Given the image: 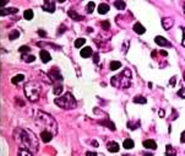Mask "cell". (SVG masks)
Masks as SVG:
<instances>
[{
	"label": "cell",
	"instance_id": "cell-1",
	"mask_svg": "<svg viewBox=\"0 0 185 156\" xmlns=\"http://www.w3.org/2000/svg\"><path fill=\"white\" fill-rule=\"evenodd\" d=\"M36 123L43 128L42 130L49 132L53 137L56 135V133H58V124H56L55 119L50 114L39 111L37 113V116H36Z\"/></svg>",
	"mask_w": 185,
	"mask_h": 156
},
{
	"label": "cell",
	"instance_id": "cell-2",
	"mask_svg": "<svg viewBox=\"0 0 185 156\" xmlns=\"http://www.w3.org/2000/svg\"><path fill=\"white\" fill-rule=\"evenodd\" d=\"M20 133V144L22 149H26L28 151H36L38 149V140L37 137L33 134V132L27 129H16Z\"/></svg>",
	"mask_w": 185,
	"mask_h": 156
},
{
	"label": "cell",
	"instance_id": "cell-3",
	"mask_svg": "<svg viewBox=\"0 0 185 156\" xmlns=\"http://www.w3.org/2000/svg\"><path fill=\"white\" fill-rule=\"evenodd\" d=\"M130 81H131V71L130 69H125L120 75L113 76L112 78V85L119 88H126L130 86Z\"/></svg>",
	"mask_w": 185,
	"mask_h": 156
},
{
	"label": "cell",
	"instance_id": "cell-4",
	"mask_svg": "<svg viewBox=\"0 0 185 156\" xmlns=\"http://www.w3.org/2000/svg\"><path fill=\"white\" fill-rule=\"evenodd\" d=\"M54 103L58 105L61 108H64V109H74L76 107V105H77L76 100L74 99V96L71 95L70 92L65 93L64 96H61L59 99H55L54 100Z\"/></svg>",
	"mask_w": 185,
	"mask_h": 156
},
{
	"label": "cell",
	"instance_id": "cell-5",
	"mask_svg": "<svg viewBox=\"0 0 185 156\" xmlns=\"http://www.w3.org/2000/svg\"><path fill=\"white\" fill-rule=\"evenodd\" d=\"M39 92H41V86L35 81L27 82L25 85V93H26V97L29 101H32V102L37 101L39 97Z\"/></svg>",
	"mask_w": 185,
	"mask_h": 156
},
{
	"label": "cell",
	"instance_id": "cell-6",
	"mask_svg": "<svg viewBox=\"0 0 185 156\" xmlns=\"http://www.w3.org/2000/svg\"><path fill=\"white\" fill-rule=\"evenodd\" d=\"M43 9L48 12H54L55 11V2H53V0H47L43 4Z\"/></svg>",
	"mask_w": 185,
	"mask_h": 156
},
{
	"label": "cell",
	"instance_id": "cell-7",
	"mask_svg": "<svg viewBox=\"0 0 185 156\" xmlns=\"http://www.w3.org/2000/svg\"><path fill=\"white\" fill-rule=\"evenodd\" d=\"M155 42H156L158 46H161V47H172V43L168 42L167 38H164V37H162V36H157V37L155 38Z\"/></svg>",
	"mask_w": 185,
	"mask_h": 156
},
{
	"label": "cell",
	"instance_id": "cell-8",
	"mask_svg": "<svg viewBox=\"0 0 185 156\" xmlns=\"http://www.w3.org/2000/svg\"><path fill=\"white\" fill-rule=\"evenodd\" d=\"M173 25H174L173 19H170V17H163L162 19V26H163L164 29H167V31L173 27Z\"/></svg>",
	"mask_w": 185,
	"mask_h": 156
},
{
	"label": "cell",
	"instance_id": "cell-9",
	"mask_svg": "<svg viewBox=\"0 0 185 156\" xmlns=\"http://www.w3.org/2000/svg\"><path fill=\"white\" fill-rule=\"evenodd\" d=\"M143 146L146 149H151V150H156L157 149V144L155 140H152V139H147L143 141Z\"/></svg>",
	"mask_w": 185,
	"mask_h": 156
},
{
	"label": "cell",
	"instance_id": "cell-10",
	"mask_svg": "<svg viewBox=\"0 0 185 156\" xmlns=\"http://www.w3.org/2000/svg\"><path fill=\"white\" fill-rule=\"evenodd\" d=\"M39 137H41V139H42L43 143H49L53 139V135L49 132H45V130H42L41 134H39Z\"/></svg>",
	"mask_w": 185,
	"mask_h": 156
},
{
	"label": "cell",
	"instance_id": "cell-11",
	"mask_svg": "<svg viewBox=\"0 0 185 156\" xmlns=\"http://www.w3.org/2000/svg\"><path fill=\"white\" fill-rule=\"evenodd\" d=\"M107 149H108V151H110V152H118L120 147H119V144H118V143L110 141V143L107 144Z\"/></svg>",
	"mask_w": 185,
	"mask_h": 156
},
{
	"label": "cell",
	"instance_id": "cell-12",
	"mask_svg": "<svg viewBox=\"0 0 185 156\" xmlns=\"http://www.w3.org/2000/svg\"><path fill=\"white\" fill-rule=\"evenodd\" d=\"M92 54H93V50H92V48H91V47L82 48V49H81V52H80V55H81L82 58H88V57H91Z\"/></svg>",
	"mask_w": 185,
	"mask_h": 156
},
{
	"label": "cell",
	"instance_id": "cell-13",
	"mask_svg": "<svg viewBox=\"0 0 185 156\" xmlns=\"http://www.w3.org/2000/svg\"><path fill=\"white\" fill-rule=\"evenodd\" d=\"M134 31H135L137 35H143V33L146 32V28H145L140 22H136V23L134 25Z\"/></svg>",
	"mask_w": 185,
	"mask_h": 156
},
{
	"label": "cell",
	"instance_id": "cell-14",
	"mask_svg": "<svg viewBox=\"0 0 185 156\" xmlns=\"http://www.w3.org/2000/svg\"><path fill=\"white\" fill-rule=\"evenodd\" d=\"M18 11L17 8H10V9H0V16H5L8 14H16Z\"/></svg>",
	"mask_w": 185,
	"mask_h": 156
},
{
	"label": "cell",
	"instance_id": "cell-15",
	"mask_svg": "<svg viewBox=\"0 0 185 156\" xmlns=\"http://www.w3.org/2000/svg\"><path fill=\"white\" fill-rule=\"evenodd\" d=\"M41 59H42V61H43V63H48V61L52 59L50 58V54L47 52V50H41Z\"/></svg>",
	"mask_w": 185,
	"mask_h": 156
},
{
	"label": "cell",
	"instance_id": "cell-16",
	"mask_svg": "<svg viewBox=\"0 0 185 156\" xmlns=\"http://www.w3.org/2000/svg\"><path fill=\"white\" fill-rule=\"evenodd\" d=\"M109 11V5L108 4H99L98 5V12L101 14V15H104V14H107Z\"/></svg>",
	"mask_w": 185,
	"mask_h": 156
},
{
	"label": "cell",
	"instance_id": "cell-17",
	"mask_svg": "<svg viewBox=\"0 0 185 156\" xmlns=\"http://www.w3.org/2000/svg\"><path fill=\"white\" fill-rule=\"evenodd\" d=\"M177 155V149H174L172 145L166 146V156H175Z\"/></svg>",
	"mask_w": 185,
	"mask_h": 156
},
{
	"label": "cell",
	"instance_id": "cell-18",
	"mask_svg": "<svg viewBox=\"0 0 185 156\" xmlns=\"http://www.w3.org/2000/svg\"><path fill=\"white\" fill-rule=\"evenodd\" d=\"M69 16L72 19V20H75V21H81V20H83V17L81 16V15H79L77 12H75L74 10H69Z\"/></svg>",
	"mask_w": 185,
	"mask_h": 156
},
{
	"label": "cell",
	"instance_id": "cell-19",
	"mask_svg": "<svg viewBox=\"0 0 185 156\" xmlns=\"http://www.w3.org/2000/svg\"><path fill=\"white\" fill-rule=\"evenodd\" d=\"M109 68H110V70H118L119 68H121V63L118 60H113V61H110Z\"/></svg>",
	"mask_w": 185,
	"mask_h": 156
},
{
	"label": "cell",
	"instance_id": "cell-20",
	"mask_svg": "<svg viewBox=\"0 0 185 156\" xmlns=\"http://www.w3.org/2000/svg\"><path fill=\"white\" fill-rule=\"evenodd\" d=\"M123 146H124L125 149H128V150H130V149H133V147L135 146V144H134V141H133L131 139H125V140H124V144H123Z\"/></svg>",
	"mask_w": 185,
	"mask_h": 156
},
{
	"label": "cell",
	"instance_id": "cell-21",
	"mask_svg": "<svg viewBox=\"0 0 185 156\" xmlns=\"http://www.w3.org/2000/svg\"><path fill=\"white\" fill-rule=\"evenodd\" d=\"M23 79H25V75L23 74H18V75H16V76H14L11 79V82L12 84H18V82L23 81Z\"/></svg>",
	"mask_w": 185,
	"mask_h": 156
},
{
	"label": "cell",
	"instance_id": "cell-22",
	"mask_svg": "<svg viewBox=\"0 0 185 156\" xmlns=\"http://www.w3.org/2000/svg\"><path fill=\"white\" fill-rule=\"evenodd\" d=\"M134 102L135 103H140V105H145V103H147V99L143 97V96H136L134 99Z\"/></svg>",
	"mask_w": 185,
	"mask_h": 156
},
{
	"label": "cell",
	"instance_id": "cell-23",
	"mask_svg": "<svg viewBox=\"0 0 185 156\" xmlns=\"http://www.w3.org/2000/svg\"><path fill=\"white\" fill-rule=\"evenodd\" d=\"M33 15H35V14H33V11L31 10V9H29V10H26V11L23 12V17H25L26 20H32V19H33Z\"/></svg>",
	"mask_w": 185,
	"mask_h": 156
},
{
	"label": "cell",
	"instance_id": "cell-24",
	"mask_svg": "<svg viewBox=\"0 0 185 156\" xmlns=\"http://www.w3.org/2000/svg\"><path fill=\"white\" fill-rule=\"evenodd\" d=\"M85 43H86V40H85V38H77V40L75 41L74 46H75V48H81Z\"/></svg>",
	"mask_w": 185,
	"mask_h": 156
},
{
	"label": "cell",
	"instance_id": "cell-25",
	"mask_svg": "<svg viewBox=\"0 0 185 156\" xmlns=\"http://www.w3.org/2000/svg\"><path fill=\"white\" fill-rule=\"evenodd\" d=\"M18 37H20V32H18L17 29L11 31L10 35H9V40H16V38H18Z\"/></svg>",
	"mask_w": 185,
	"mask_h": 156
},
{
	"label": "cell",
	"instance_id": "cell-26",
	"mask_svg": "<svg viewBox=\"0 0 185 156\" xmlns=\"http://www.w3.org/2000/svg\"><path fill=\"white\" fill-rule=\"evenodd\" d=\"M95 6H96V4L93 2H89L88 5H87V8H86V11L88 14H92V12H93V10H95Z\"/></svg>",
	"mask_w": 185,
	"mask_h": 156
},
{
	"label": "cell",
	"instance_id": "cell-27",
	"mask_svg": "<svg viewBox=\"0 0 185 156\" xmlns=\"http://www.w3.org/2000/svg\"><path fill=\"white\" fill-rule=\"evenodd\" d=\"M114 5H115V8H116V9H119V10H124V9H125V6H126L125 2H115V3H114Z\"/></svg>",
	"mask_w": 185,
	"mask_h": 156
},
{
	"label": "cell",
	"instance_id": "cell-28",
	"mask_svg": "<svg viewBox=\"0 0 185 156\" xmlns=\"http://www.w3.org/2000/svg\"><path fill=\"white\" fill-rule=\"evenodd\" d=\"M23 60L26 63H32V61L36 60V57L35 55H23Z\"/></svg>",
	"mask_w": 185,
	"mask_h": 156
},
{
	"label": "cell",
	"instance_id": "cell-29",
	"mask_svg": "<svg viewBox=\"0 0 185 156\" xmlns=\"http://www.w3.org/2000/svg\"><path fill=\"white\" fill-rule=\"evenodd\" d=\"M18 156H32V154H31V151H28L26 149H21L18 151Z\"/></svg>",
	"mask_w": 185,
	"mask_h": 156
},
{
	"label": "cell",
	"instance_id": "cell-30",
	"mask_svg": "<svg viewBox=\"0 0 185 156\" xmlns=\"http://www.w3.org/2000/svg\"><path fill=\"white\" fill-rule=\"evenodd\" d=\"M101 124H104V126H109V128L112 129V130H115V127H114V124L113 123H110V122H99Z\"/></svg>",
	"mask_w": 185,
	"mask_h": 156
},
{
	"label": "cell",
	"instance_id": "cell-31",
	"mask_svg": "<svg viewBox=\"0 0 185 156\" xmlns=\"http://www.w3.org/2000/svg\"><path fill=\"white\" fill-rule=\"evenodd\" d=\"M178 96L181 97V99H185V87H183L178 91Z\"/></svg>",
	"mask_w": 185,
	"mask_h": 156
},
{
	"label": "cell",
	"instance_id": "cell-32",
	"mask_svg": "<svg viewBox=\"0 0 185 156\" xmlns=\"http://www.w3.org/2000/svg\"><path fill=\"white\" fill-rule=\"evenodd\" d=\"M61 92H63V87H61V86H56V87L54 88V93H55L56 96H58V95H60Z\"/></svg>",
	"mask_w": 185,
	"mask_h": 156
},
{
	"label": "cell",
	"instance_id": "cell-33",
	"mask_svg": "<svg viewBox=\"0 0 185 156\" xmlns=\"http://www.w3.org/2000/svg\"><path fill=\"white\" fill-rule=\"evenodd\" d=\"M20 52H21V53H26V52H29V48H28L27 46H22V47L20 48Z\"/></svg>",
	"mask_w": 185,
	"mask_h": 156
},
{
	"label": "cell",
	"instance_id": "cell-34",
	"mask_svg": "<svg viewBox=\"0 0 185 156\" xmlns=\"http://www.w3.org/2000/svg\"><path fill=\"white\" fill-rule=\"evenodd\" d=\"M109 26H110V25H109V22H108V21H103V22H102V27H103L104 29H108V28H109Z\"/></svg>",
	"mask_w": 185,
	"mask_h": 156
},
{
	"label": "cell",
	"instance_id": "cell-35",
	"mask_svg": "<svg viewBox=\"0 0 185 156\" xmlns=\"http://www.w3.org/2000/svg\"><path fill=\"white\" fill-rule=\"evenodd\" d=\"M181 29H183V42H181V44L185 47V27H181Z\"/></svg>",
	"mask_w": 185,
	"mask_h": 156
},
{
	"label": "cell",
	"instance_id": "cell-36",
	"mask_svg": "<svg viewBox=\"0 0 185 156\" xmlns=\"http://www.w3.org/2000/svg\"><path fill=\"white\" fill-rule=\"evenodd\" d=\"M38 35H39L41 37H45V36H47L45 31H43V29H38Z\"/></svg>",
	"mask_w": 185,
	"mask_h": 156
},
{
	"label": "cell",
	"instance_id": "cell-37",
	"mask_svg": "<svg viewBox=\"0 0 185 156\" xmlns=\"http://www.w3.org/2000/svg\"><path fill=\"white\" fill-rule=\"evenodd\" d=\"M180 143H185V130L181 133V137H180Z\"/></svg>",
	"mask_w": 185,
	"mask_h": 156
},
{
	"label": "cell",
	"instance_id": "cell-38",
	"mask_svg": "<svg viewBox=\"0 0 185 156\" xmlns=\"http://www.w3.org/2000/svg\"><path fill=\"white\" fill-rule=\"evenodd\" d=\"M175 80H177V76H173V78L170 79V82H169V84H170L172 86H174V84H175Z\"/></svg>",
	"mask_w": 185,
	"mask_h": 156
},
{
	"label": "cell",
	"instance_id": "cell-39",
	"mask_svg": "<svg viewBox=\"0 0 185 156\" xmlns=\"http://www.w3.org/2000/svg\"><path fill=\"white\" fill-rule=\"evenodd\" d=\"M85 156H97V154L96 152H92V151H89V152H86V155Z\"/></svg>",
	"mask_w": 185,
	"mask_h": 156
},
{
	"label": "cell",
	"instance_id": "cell-40",
	"mask_svg": "<svg viewBox=\"0 0 185 156\" xmlns=\"http://www.w3.org/2000/svg\"><path fill=\"white\" fill-rule=\"evenodd\" d=\"M98 60H99V55H98V53H96V54H95V59H93V61H95V63H97Z\"/></svg>",
	"mask_w": 185,
	"mask_h": 156
},
{
	"label": "cell",
	"instance_id": "cell-41",
	"mask_svg": "<svg viewBox=\"0 0 185 156\" xmlns=\"http://www.w3.org/2000/svg\"><path fill=\"white\" fill-rule=\"evenodd\" d=\"M8 4V2H0V8H3V6H5Z\"/></svg>",
	"mask_w": 185,
	"mask_h": 156
},
{
	"label": "cell",
	"instance_id": "cell-42",
	"mask_svg": "<svg viewBox=\"0 0 185 156\" xmlns=\"http://www.w3.org/2000/svg\"><path fill=\"white\" fill-rule=\"evenodd\" d=\"M160 53H161V54H162V55H163V57H167V55H168V53H167V52H166V50H161V52H160Z\"/></svg>",
	"mask_w": 185,
	"mask_h": 156
},
{
	"label": "cell",
	"instance_id": "cell-43",
	"mask_svg": "<svg viewBox=\"0 0 185 156\" xmlns=\"http://www.w3.org/2000/svg\"><path fill=\"white\" fill-rule=\"evenodd\" d=\"M160 117H162V118L164 117V111H163V109H161V111H160Z\"/></svg>",
	"mask_w": 185,
	"mask_h": 156
},
{
	"label": "cell",
	"instance_id": "cell-44",
	"mask_svg": "<svg viewBox=\"0 0 185 156\" xmlns=\"http://www.w3.org/2000/svg\"><path fill=\"white\" fill-rule=\"evenodd\" d=\"M145 156H153V155H152V154H146Z\"/></svg>",
	"mask_w": 185,
	"mask_h": 156
},
{
	"label": "cell",
	"instance_id": "cell-45",
	"mask_svg": "<svg viewBox=\"0 0 185 156\" xmlns=\"http://www.w3.org/2000/svg\"><path fill=\"white\" fill-rule=\"evenodd\" d=\"M123 156H133V155H123Z\"/></svg>",
	"mask_w": 185,
	"mask_h": 156
},
{
	"label": "cell",
	"instance_id": "cell-46",
	"mask_svg": "<svg viewBox=\"0 0 185 156\" xmlns=\"http://www.w3.org/2000/svg\"><path fill=\"white\" fill-rule=\"evenodd\" d=\"M184 81H185V71H184Z\"/></svg>",
	"mask_w": 185,
	"mask_h": 156
},
{
	"label": "cell",
	"instance_id": "cell-47",
	"mask_svg": "<svg viewBox=\"0 0 185 156\" xmlns=\"http://www.w3.org/2000/svg\"><path fill=\"white\" fill-rule=\"evenodd\" d=\"M184 8H185V3H184Z\"/></svg>",
	"mask_w": 185,
	"mask_h": 156
}]
</instances>
